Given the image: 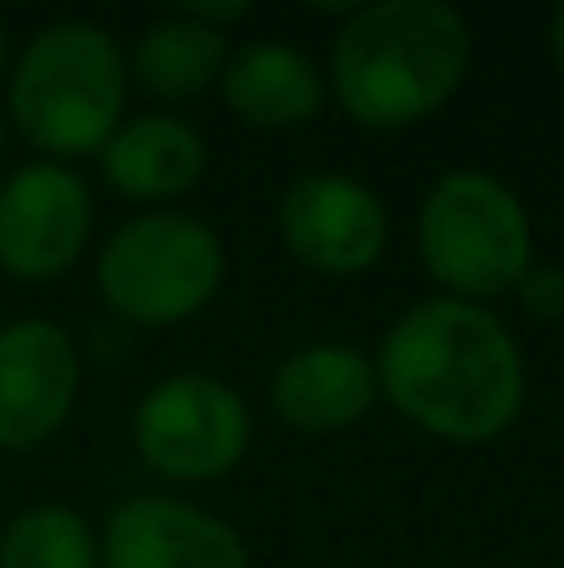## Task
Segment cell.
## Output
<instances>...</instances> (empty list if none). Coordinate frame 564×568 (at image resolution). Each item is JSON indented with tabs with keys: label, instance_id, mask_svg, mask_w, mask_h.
Here are the masks:
<instances>
[{
	"label": "cell",
	"instance_id": "obj_1",
	"mask_svg": "<svg viewBox=\"0 0 564 568\" xmlns=\"http://www.w3.org/2000/svg\"><path fill=\"white\" fill-rule=\"evenodd\" d=\"M380 399L415 429L475 449L515 429L525 414V354L490 304L435 294L395 314L375 349Z\"/></svg>",
	"mask_w": 564,
	"mask_h": 568
},
{
	"label": "cell",
	"instance_id": "obj_2",
	"mask_svg": "<svg viewBox=\"0 0 564 568\" xmlns=\"http://www.w3.org/2000/svg\"><path fill=\"white\" fill-rule=\"evenodd\" d=\"M470 20L445 0H375L330 40V95L365 130L425 125L470 75Z\"/></svg>",
	"mask_w": 564,
	"mask_h": 568
},
{
	"label": "cell",
	"instance_id": "obj_3",
	"mask_svg": "<svg viewBox=\"0 0 564 568\" xmlns=\"http://www.w3.org/2000/svg\"><path fill=\"white\" fill-rule=\"evenodd\" d=\"M130 65L95 20H50L26 40L6 75V120L40 160L100 155L125 120Z\"/></svg>",
	"mask_w": 564,
	"mask_h": 568
},
{
	"label": "cell",
	"instance_id": "obj_4",
	"mask_svg": "<svg viewBox=\"0 0 564 568\" xmlns=\"http://www.w3.org/2000/svg\"><path fill=\"white\" fill-rule=\"evenodd\" d=\"M415 245L440 294L490 304L515 294L535 265V225L515 190L490 170H445L420 200Z\"/></svg>",
	"mask_w": 564,
	"mask_h": 568
},
{
	"label": "cell",
	"instance_id": "obj_5",
	"mask_svg": "<svg viewBox=\"0 0 564 568\" xmlns=\"http://www.w3.org/2000/svg\"><path fill=\"white\" fill-rule=\"evenodd\" d=\"M105 310L135 329H170L205 310L225 284V245L215 225L185 210H140L110 230L95 255Z\"/></svg>",
	"mask_w": 564,
	"mask_h": 568
},
{
	"label": "cell",
	"instance_id": "obj_6",
	"mask_svg": "<svg viewBox=\"0 0 564 568\" xmlns=\"http://www.w3.org/2000/svg\"><path fill=\"white\" fill-rule=\"evenodd\" d=\"M250 409L235 384L215 374H165L140 394L130 414V439L145 469L175 484L225 479L250 454Z\"/></svg>",
	"mask_w": 564,
	"mask_h": 568
},
{
	"label": "cell",
	"instance_id": "obj_7",
	"mask_svg": "<svg viewBox=\"0 0 564 568\" xmlns=\"http://www.w3.org/2000/svg\"><path fill=\"white\" fill-rule=\"evenodd\" d=\"M95 230L85 175L60 160H26L0 180V275L50 284L80 265Z\"/></svg>",
	"mask_w": 564,
	"mask_h": 568
},
{
	"label": "cell",
	"instance_id": "obj_8",
	"mask_svg": "<svg viewBox=\"0 0 564 568\" xmlns=\"http://www.w3.org/2000/svg\"><path fill=\"white\" fill-rule=\"evenodd\" d=\"M275 230L295 255V265L325 280H350L380 265L390 245V210L380 190H370L365 180L315 170V175H300L285 185Z\"/></svg>",
	"mask_w": 564,
	"mask_h": 568
},
{
	"label": "cell",
	"instance_id": "obj_9",
	"mask_svg": "<svg viewBox=\"0 0 564 568\" xmlns=\"http://www.w3.org/2000/svg\"><path fill=\"white\" fill-rule=\"evenodd\" d=\"M80 394V344L56 320L0 324V449L30 454L66 429Z\"/></svg>",
	"mask_w": 564,
	"mask_h": 568
},
{
	"label": "cell",
	"instance_id": "obj_10",
	"mask_svg": "<svg viewBox=\"0 0 564 568\" xmlns=\"http://www.w3.org/2000/svg\"><path fill=\"white\" fill-rule=\"evenodd\" d=\"M100 568H250V549L200 504L135 494L105 514Z\"/></svg>",
	"mask_w": 564,
	"mask_h": 568
},
{
	"label": "cell",
	"instance_id": "obj_11",
	"mask_svg": "<svg viewBox=\"0 0 564 568\" xmlns=\"http://www.w3.org/2000/svg\"><path fill=\"white\" fill-rule=\"evenodd\" d=\"M380 404L375 354L340 339L290 349L270 374V409L300 434H335Z\"/></svg>",
	"mask_w": 564,
	"mask_h": 568
},
{
	"label": "cell",
	"instance_id": "obj_12",
	"mask_svg": "<svg viewBox=\"0 0 564 568\" xmlns=\"http://www.w3.org/2000/svg\"><path fill=\"white\" fill-rule=\"evenodd\" d=\"M210 165V145L190 120L180 115H125L115 135L100 145V175L120 200L145 210H165L170 200L190 195Z\"/></svg>",
	"mask_w": 564,
	"mask_h": 568
},
{
	"label": "cell",
	"instance_id": "obj_13",
	"mask_svg": "<svg viewBox=\"0 0 564 568\" xmlns=\"http://www.w3.org/2000/svg\"><path fill=\"white\" fill-rule=\"evenodd\" d=\"M325 70L290 40H250L230 50L220 95L250 130H305L325 105Z\"/></svg>",
	"mask_w": 564,
	"mask_h": 568
},
{
	"label": "cell",
	"instance_id": "obj_14",
	"mask_svg": "<svg viewBox=\"0 0 564 568\" xmlns=\"http://www.w3.org/2000/svg\"><path fill=\"white\" fill-rule=\"evenodd\" d=\"M225 60V30H210L195 16L175 10V16H160L140 30L135 50H130V80H140V90L155 100H190L220 85Z\"/></svg>",
	"mask_w": 564,
	"mask_h": 568
},
{
	"label": "cell",
	"instance_id": "obj_15",
	"mask_svg": "<svg viewBox=\"0 0 564 568\" xmlns=\"http://www.w3.org/2000/svg\"><path fill=\"white\" fill-rule=\"evenodd\" d=\"M0 568H100V534L70 504H30L0 529Z\"/></svg>",
	"mask_w": 564,
	"mask_h": 568
},
{
	"label": "cell",
	"instance_id": "obj_16",
	"mask_svg": "<svg viewBox=\"0 0 564 568\" xmlns=\"http://www.w3.org/2000/svg\"><path fill=\"white\" fill-rule=\"evenodd\" d=\"M515 300L530 320H545V324L564 320V265H540L535 260V265L520 275Z\"/></svg>",
	"mask_w": 564,
	"mask_h": 568
},
{
	"label": "cell",
	"instance_id": "obj_17",
	"mask_svg": "<svg viewBox=\"0 0 564 568\" xmlns=\"http://www.w3.org/2000/svg\"><path fill=\"white\" fill-rule=\"evenodd\" d=\"M550 55H555V70H560V80H564V6L550 16Z\"/></svg>",
	"mask_w": 564,
	"mask_h": 568
},
{
	"label": "cell",
	"instance_id": "obj_18",
	"mask_svg": "<svg viewBox=\"0 0 564 568\" xmlns=\"http://www.w3.org/2000/svg\"><path fill=\"white\" fill-rule=\"evenodd\" d=\"M6 75H10V30L0 20V85H6Z\"/></svg>",
	"mask_w": 564,
	"mask_h": 568
},
{
	"label": "cell",
	"instance_id": "obj_19",
	"mask_svg": "<svg viewBox=\"0 0 564 568\" xmlns=\"http://www.w3.org/2000/svg\"><path fill=\"white\" fill-rule=\"evenodd\" d=\"M6 135H10V120L0 115V155H6Z\"/></svg>",
	"mask_w": 564,
	"mask_h": 568
}]
</instances>
